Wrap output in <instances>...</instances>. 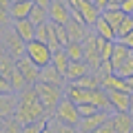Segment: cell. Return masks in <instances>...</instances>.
I'll return each mask as SVG.
<instances>
[{"label": "cell", "mask_w": 133, "mask_h": 133, "mask_svg": "<svg viewBox=\"0 0 133 133\" xmlns=\"http://www.w3.org/2000/svg\"><path fill=\"white\" fill-rule=\"evenodd\" d=\"M120 42H124V44H127V47H129V49H133V31H131V33H129V36H124V38H122V40H120Z\"/></svg>", "instance_id": "ab89813d"}, {"label": "cell", "mask_w": 133, "mask_h": 133, "mask_svg": "<svg viewBox=\"0 0 133 133\" xmlns=\"http://www.w3.org/2000/svg\"><path fill=\"white\" fill-rule=\"evenodd\" d=\"M11 91H14L11 89V82L5 76H0V93H11Z\"/></svg>", "instance_id": "74e56055"}, {"label": "cell", "mask_w": 133, "mask_h": 133, "mask_svg": "<svg viewBox=\"0 0 133 133\" xmlns=\"http://www.w3.org/2000/svg\"><path fill=\"white\" fill-rule=\"evenodd\" d=\"M11 27H14V31L18 33L24 42H31V40H36V24H33L29 18L14 20V24H11Z\"/></svg>", "instance_id": "2e32d148"}, {"label": "cell", "mask_w": 133, "mask_h": 133, "mask_svg": "<svg viewBox=\"0 0 133 133\" xmlns=\"http://www.w3.org/2000/svg\"><path fill=\"white\" fill-rule=\"evenodd\" d=\"M131 31H133V16H124L122 24L115 29V36H118V40H122L124 36H129Z\"/></svg>", "instance_id": "f546056e"}, {"label": "cell", "mask_w": 133, "mask_h": 133, "mask_svg": "<svg viewBox=\"0 0 133 133\" xmlns=\"http://www.w3.org/2000/svg\"><path fill=\"white\" fill-rule=\"evenodd\" d=\"M49 31H51V22L38 24V27H36V40H40V42H47V40H49Z\"/></svg>", "instance_id": "d6a6232c"}, {"label": "cell", "mask_w": 133, "mask_h": 133, "mask_svg": "<svg viewBox=\"0 0 133 133\" xmlns=\"http://www.w3.org/2000/svg\"><path fill=\"white\" fill-rule=\"evenodd\" d=\"M42 133H56V129L51 127V122H47V124H44V129H42Z\"/></svg>", "instance_id": "b9f144b4"}, {"label": "cell", "mask_w": 133, "mask_h": 133, "mask_svg": "<svg viewBox=\"0 0 133 133\" xmlns=\"http://www.w3.org/2000/svg\"><path fill=\"white\" fill-rule=\"evenodd\" d=\"M69 9H71V18L84 22L87 27H91V29H93V24L98 22L100 16H102V11L95 7L93 0H69Z\"/></svg>", "instance_id": "3957f363"}, {"label": "cell", "mask_w": 133, "mask_h": 133, "mask_svg": "<svg viewBox=\"0 0 133 133\" xmlns=\"http://www.w3.org/2000/svg\"><path fill=\"white\" fill-rule=\"evenodd\" d=\"M64 80H66V78L62 76V73L58 71L53 64L42 66V69H40V80H38V82H44V84H53V87H64Z\"/></svg>", "instance_id": "e0dca14e"}, {"label": "cell", "mask_w": 133, "mask_h": 133, "mask_svg": "<svg viewBox=\"0 0 133 133\" xmlns=\"http://www.w3.org/2000/svg\"><path fill=\"white\" fill-rule=\"evenodd\" d=\"M129 56H131V49H129L124 42L115 40V44H113V53H111V64H113V73H115V69H118V66L122 64V62L127 60Z\"/></svg>", "instance_id": "44dd1931"}, {"label": "cell", "mask_w": 133, "mask_h": 133, "mask_svg": "<svg viewBox=\"0 0 133 133\" xmlns=\"http://www.w3.org/2000/svg\"><path fill=\"white\" fill-rule=\"evenodd\" d=\"M93 31H95V36H98V38H102V40H109V42H115V40H118V36H115V29L111 27V24L107 22L102 16H100V20L93 24Z\"/></svg>", "instance_id": "ffe728a7"}, {"label": "cell", "mask_w": 133, "mask_h": 133, "mask_svg": "<svg viewBox=\"0 0 133 133\" xmlns=\"http://www.w3.org/2000/svg\"><path fill=\"white\" fill-rule=\"evenodd\" d=\"M11 2H14V0H0V7H5V9H9V7H11Z\"/></svg>", "instance_id": "ee69618b"}, {"label": "cell", "mask_w": 133, "mask_h": 133, "mask_svg": "<svg viewBox=\"0 0 133 133\" xmlns=\"http://www.w3.org/2000/svg\"><path fill=\"white\" fill-rule=\"evenodd\" d=\"M71 84L80 87V89H102V76H100V73H95V71H91L89 76L80 78V80L71 82Z\"/></svg>", "instance_id": "cb8c5ba5"}, {"label": "cell", "mask_w": 133, "mask_h": 133, "mask_svg": "<svg viewBox=\"0 0 133 133\" xmlns=\"http://www.w3.org/2000/svg\"><path fill=\"white\" fill-rule=\"evenodd\" d=\"M14 71H16V58L5 51L2 58H0V76H5L7 80H9V78L14 76Z\"/></svg>", "instance_id": "484cf974"}, {"label": "cell", "mask_w": 133, "mask_h": 133, "mask_svg": "<svg viewBox=\"0 0 133 133\" xmlns=\"http://www.w3.org/2000/svg\"><path fill=\"white\" fill-rule=\"evenodd\" d=\"M124 16H127V14H122V9H120V7H107V9L102 11V18H104L113 29H118L120 24H122Z\"/></svg>", "instance_id": "d4e9b609"}, {"label": "cell", "mask_w": 133, "mask_h": 133, "mask_svg": "<svg viewBox=\"0 0 133 133\" xmlns=\"http://www.w3.org/2000/svg\"><path fill=\"white\" fill-rule=\"evenodd\" d=\"M33 0H14L9 7V14H11V20H22V18H29L33 9Z\"/></svg>", "instance_id": "ac0fdd59"}, {"label": "cell", "mask_w": 133, "mask_h": 133, "mask_svg": "<svg viewBox=\"0 0 133 133\" xmlns=\"http://www.w3.org/2000/svg\"><path fill=\"white\" fill-rule=\"evenodd\" d=\"M27 58L33 62L36 66H49L51 64V58H53V51L47 42H40V40H31L27 42Z\"/></svg>", "instance_id": "52a82bcc"}, {"label": "cell", "mask_w": 133, "mask_h": 133, "mask_svg": "<svg viewBox=\"0 0 133 133\" xmlns=\"http://www.w3.org/2000/svg\"><path fill=\"white\" fill-rule=\"evenodd\" d=\"M129 113L133 115V93H131V98H129Z\"/></svg>", "instance_id": "bcb514c9"}, {"label": "cell", "mask_w": 133, "mask_h": 133, "mask_svg": "<svg viewBox=\"0 0 133 133\" xmlns=\"http://www.w3.org/2000/svg\"><path fill=\"white\" fill-rule=\"evenodd\" d=\"M0 124H2V118H0Z\"/></svg>", "instance_id": "f907efd6"}, {"label": "cell", "mask_w": 133, "mask_h": 133, "mask_svg": "<svg viewBox=\"0 0 133 133\" xmlns=\"http://www.w3.org/2000/svg\"><path fill=\"white\" fill-rule=\"evenodd\" d=\"M131 133H133V131H131Z\"/></svg>", "instance_id": "db71d44e"}, {"label": "cell", "mask_w": 133, "mask_h": 133, "mask_svg": "<svg viewBox=\"0 0 133 133\" xmlns=\"http://www.w3.org/2000/svg\"><path fill=\"white\" fill-rule=\"evenodd\" d=\"M115 73H118L120 78H131V76H133V53L118 66V69H115Z\"/></svg>", "instance_id": "4dcf8cb0"}, {"label": "cell", "mask_w": 133, "mask_h": 133, "mask_svg": "<svg viewBox=\"0 0 133 133\" xmlns=\"http://www.w3.org/2000/svg\"><path fill=\"white\" fill-rule=\"evenodd\" d=\"M47 111H44L42 102L38 98V91L36 87H27L24 91L18 93V111H16V120L20 124H33L40 122V120H47Z\"/></svg>", "instance_id": "6da1fadb"}, {"label": "cell", "mask_w": 133, "mask_h": 133, "mask_svg": "<svg viewBox=\"0 0 133 133\" xmlns=\"http://www.w3.org/2000/svg\"><path fill=\"white\" fill-rule=\"evenodd\" d=\"M51 120H56V122H60V124H69V127H78L80 120H82V115H80V111H78V104L64 95V98L60 100V104H58V109H56V113H53Z\"/></svg>", "instance_id": "5b68a950"}, {"label": "cell", "mask_w": 133, "mask_h": 133, "mask_svg": "<svg viewBox=\"0 0 133 133\" xmlns=\"http://www.w3.org/2000/svg\"><path fill=\"white\" fill-rule=\"evenodd\" d=\"M78 111H80L82 118H89V115H93L95 111H100V109H95L93 104H78Z\"/></svg>", "instance_id": "d590c367"}, {"label": "cell", "mask_w": 133, "mask_h": 133, "mask_svg": "<svg viewBox=\"0 0 133 133\" xmlns=\"http://www.w3.org/2000/svg\"><path fill=\"white\" fill-rule=\"evenodd\" d=\"M47 122H49V120H40V122H33V124H24L22 133H42V129H44Z\"/></svg>", "instance_id": "836d02e7"}, {"label": "cell", "mask_w": 133, "mask_h": 133, "mask_svg": "<svg viewBox=\"0 0 133 133\" xmlns=\"http://www.w3.org/2000/svg\"><path fill=\"white\" fill-rule=\"evenodd\" d=\"M16 111H18V93H0V118H16Z\"/></svg>", "instance_id": "5bb4252c"}, {"label": "cell", "mask_w": 133, "mask_h": 133, "mask_svg": "<svg viewBox=\"0 0 133 133\" xmlns=\"http://www.w3.org/2000/svg\"><path fill=\"white\" fill-rule=\"evenodd\" d=\"M2 53H5V44L0 42V58H2Z\"/></svg>", "instance_id": "c3c4849f"}, {"label": "cell", "mask_w": 133, "mask_h": 133, "mask_svg": "<svg viewBox=\"0 0 133 133\" xmlns=\"http://www.w3.org/2000/svg\"><path fill=\"white\" fill-rule=\"evenodd\" d=\"M113 44H115V42H109V40H102V38H100V56H102V62H104V60H111Z\"/></svg>", "instance_id": "1f68e13d"}, {"label": "cell", "mask_w": 133, "mask_h": 133, "mask_svg": "<svg viewBox=\"0 0 133 133\" xmlns=\"http://www.w3.org/2000/svg\"><path fill=\"white\" fill-rule=\"evenodd\" d=\"M93 2H95V7H98L100 11H104L107 7H109V2H111V0H93Z\"/></svg>", "instance_id": "60d3db41"}, {"label": "cell", "mask_w": 133, "mask_h": 133, "mask_svg": "<svg viewBox=\"0 0 133 133\" xmlns=\"http://www.w3.org/2000/svg\"><path fill=\"white\" fill-rule=\"evenodd\" d=\"M66 56H69V60L71 62H80L84 60V47H82V42H69L64 47Z\"/></svg>", "instance_id": "83f0119b"}, {"label": "cell", "mask_w": 133, "mask_h": 133, "mask_svg": "<svg viewBox=\"0 0 133 133\" xmlns=\"http://www.w3.org/2000/svg\"><path fill=\"white\" fill-rule=\"evenodd\" d=\"M29 20H31V22L36 24V27H38V24H44V22H49V11H47V7L33 5L31 14H29Z\"/></svg>", "instance_id": "4316f807"}, {"label": "cell", "mask_w": 133, "mask_h": 133, "mask_svg": "<svg viewBox=\"0 0 133 133\" xmlns=\"http://www.w3.org/2000/svg\"><path fill=\"white\" fill-rule=\"evenodd\" d=\"M82 47H84V62L91 66V71L98 73L100 64H102V56H100V38L95 36L93 29H91L89 36L82 40Z\"/></svg>", "instance_id": "8992f818"}, {"label": "cell", "mask_w": 133, "mask_h": 133, "mask_svg": "<svg viewBox=\"0 0 133 133\" xmlns=\"http://www.w3.org/2000/svg\"><path fill=\"white\" fill-rule=\"evenodd\" d=\"M120 9H122V14L133 16V0H124L122 5H120Z\"/></svg>", "instance_id": "f35d334b"}, {"label": "cell", "mask_w": 133, "mask_h": 133, "mask_svg": "<svg viewBox=\"0 0 133 133\" xmlns=\"http://www.w3.org/2000/svg\"><path fill=\"white\" fill-rule=\"evenodd\" d=\"M111 124H113L115 133H131L133 131V115L131 113H113L111 115Z\"/></svg>", "instance_id": "d6986e66"}, {"label": "cell", "mask_w": 133, "mask_h": 133, "mask_svg": "<svg viewBox=\"0 0 133 133\" xmlns=\"http://www.w3.org/2000/svg\"><path fill=\"white\" fill-rule=\"evenodd\" d=\"M0 133H22V124L16 118H7L0 124Z\"/></svg>", "instance_id": "f1b7e54d"}, {"label": "cell", "mask_w": 133, "mask_h": 133, "mask_svg": "<svg viewBox=\"0 0 133 133\" xmlns=\"http://www.w3.org/2000/svg\"><path fill=\"white\" fill-rule=\"evenodd\" d=\"M51 122V127L56 129V133H80L78 131V127H69V124H60V122H56V120H49Z\"/></svg>", "instance_id": "e575fe53"}, {"label": "cell", "mask_w": 133, "mask_h": 133, "mask_svg": "<svg viewBox=\"0 0 133 133\" xmlns=\"http://www.w3.org/2000/svg\"><path fill=\"white\" fill-rule=\"evenodd\" d=\"M109 93V104L113 113H129V98L131 93H122V91H107Z\"/></svg>", "instance_id": "9a60e30c"}, {"label": "cell", "mask_w": 133, "mask_h": 133, "mask_svg": "<svg viewBox=\"0 0 133 133\" xmlns=\"http://www.w3.org/2000/svg\"><path fill=\"white\" fill-rule=\"evenodd\" d=\"M33 87L38 91V98H40V102H42L47 115L53 118L58 104H60V100L64 98V87H53V84H44V82H38V84H33Z\"/></svg>", "instance_id": "277c9868"}, {"label": "cell", "mask_w": 133, "mask_h": 133, "mask_svg": "<svg viewBox=\"0 0 133 133\" xmlns=\"http://www.w3.org/2000/svg\"><path fill=\"white\" fill-rule=\"evenodd\" d=\"M131 53H133V49H131Z\"/></svg>", "instance_id": "f5cc1de1"}, {"label": "cell", "mask_w": 133, "mask_h": 133, "mask_svg": "<svg viewBox=\"0 0 133 133\" xmlns=\"http://www.w3.org/2000/svg\"><path fill=\"white\" fill-rule=\"evenodd\" d=\"M60 2H66V5H69V0H60Z\"/></svg>", "instance_id": "681fc988"}, {"label": "cell", "mask_w": 133, "mask_h": 133, "mask_svg": "<svg viewBox=\"0 0 133 133\" xmlns=\"http://www.w3.org/2000/svg\"><path fill=\"white\" fill-rule=\"evenodd\" d=\"M16 69L24 76V80H27L31 87L38 84V80H40V66H36L27 56H22V58H18V60H16Z\"/></svg>", "instance_id": "30bf717a"}, {"label": "cell", "mask_w": 133, "mask_h": 133, "mask_svg": "<svg viewBox=\"0 0 133 133\" xmlns=\"http://www.w3.org/2000/svg\"><path fill=\"white\" fill-rule=\"evenodd\" d=\"M47 11H49V22H53V24H66L71 20V9H69L66 2L53 0L51 5L47 7Z\"/></svg>", "instance_id": "9c48e42d"}, {"label": "cell", "mask_w": 133, "mask_h": 133, "mask_svg": "<svg viewBox=\"0 0 133 133\" xmlns=\"http://www.w3.org/2000/svg\"><path fill=\"white\" fill-rule=\"evenodd\" d=\"M33 2H36V5H40V7H49L53 0H33Z\"/></svg>", "instance_id": "7bdbcfd3"}, {"label": "cell", "mask_w": 133, "mask_h": 133, "mask_svg": "<svg viewBox=\"0 0 133 133\" xmlns=\"http://www.w3.org/2000/svg\"><path fill=\"white\" fill-rule=\"evenodd\" d=\"M102 89L104 91H122V93H133L127 78H120L118 73H107L102 76Z\"/></svg>", "instance_id": "7c38bea8"}, {"label": "cell", "mask_w": 133, "mask_h": 133, "mask_svg": "<svg viewBox=\"0 0 133 133\" xmlns=\"http://www.w3.org/2000/svg\"><path fill=\"white\" fill-rule=\"evenodd\" d=\"M122 2H124V0H111V2H109V7H120Z\"/></svg>", "instance_id": "f6af8a7d"}, {"label": "cell", "mask_w": 133, "mask_h": 133, "mask_svg": "<svg viewBox=\"0 0 133 133\" xmlns=\"http://www.w3.org/2000/svg\"><path fill=\"white\" fill-rule=\"evenodd\" d=\"M109 118H111L109 111H95L93 115H89V118H82V120H80L78 131H80V133H93L100 124H104Z\"/></svg>", "instance_id": "8fae6325"}, {"label": "cell", "mask_w": 133, "mask_h": 133, "mask_svg": "<svg viewBox=\"0 0 133 133\" xmlns=\"http://www.w3.org/2000/svg\"><path fill=\"white\" fill-rule=\"evenodd\" d=\"M93 133H115V129H113V124H111V118L109 120H107V122L104 124H100V127L98 129H95V131Z\"/></svg>", "instance_id": "8d00e7d4"}, {"label": "cell", "mask_w": 133, "mask_h": 133, "mask_svg": "<svg viewBox=\"0 0 133 133\" xmlns=\"http://www.w3.org/2000/svg\"><path fill=\"white\" fill-rule=\"evenodd\" d=\"M0 31H2V27H0Z\"/></svg>", "instance_id": "816d5d0a"}, {"label": "cell", "mask_w": 133, "mask_h": 133, "mask_svg": "<svg viewBox=\"0 0 133 133\" xmlns=\"http://www.w3.org/2000/svg\"><path fill=\"white\" fill-rule=\"evenodd\" d=\"M51 64H53V66L58 69V71H60L62 76L66 78V71H69V64H71V60H69V56H66L64 47H60V49H56V51H53Z\"/></svg>", "instance_id": "603a6c76"}, {"label": "cell", "mask_w": 133, "mask_h": 133, "mask_svg": "<svg viewBox=\"0 0 133 133\" xmlns=\"http://www.w3.org/2000/svg\"><path fill=\"white\" fill-rule=\"evenodd\" d=\"M64 95L69 100H73L76 104H93L100 111H109V93L104 89H80L76 84H66L64 87Z\"/></svg>", "instance_id": "7a4b0ae2"}, {"label": "cell", "mask_w": 133, "mask_h": 133, "mask_svg": "<svg viewBox=\"0 0 133 133\" xmlns=\"http://www.w3.org/2000/svg\"><path fill=\"white\" fill-rule=\"evenodd\" d=\"M64 29H66V36H69V42H82V40L89 36V31H91V27H87L84 22H80V20H76V18L69 20V22L64 24Z\"/></svg>", "instance_id": "4fadbf2b"}, {"label": "cell", "mask_w": 133, "mask_h": 133, "mask_svg": "<svg viewBox=\"0 0 133 133\" xmlns=\"http://www.w3.org/2000/svg\"><path fill=\"white\" fill-rule=\"evenodd\" d=\"M0 42L5 44V51L11 53L16 60L22 58V56H27V42L14 31V27H5L2 29V40H0Z\"/></svg>", "instance_id": "ba28073f"}, {"label": "cell", "mask_w": 133, "mask_h": 133, "mask_svg": "<svg viewBox=\"0 0 133 133\" xmlns=\"http://www.w3.org/2000/svg\"><path fill=\"white\" fill-rule=\"evenodd\" d=\"M127 80H129V87H131V91H133V76H131V78H127Z\"/></svg>", "instance_id": "7dc6e473"}, {"label": "cell", "mask_w": 133, "mask_h": 133, "mask_svg": "<svg viewBox=\"0 0 133 133\" xmlns=\"http://www.w3.org/2000/svg\"><path fill=\"white\" fill-rule=\"evenodd\" d=\"M89 73H91V66L87 64L84 60L71 62V64H69V71H66V80H69V82H76V80H80V78L89 76Z\"/></svg>", "instance_id": "7402d4cb"}]
</instances>
